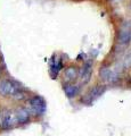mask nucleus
<instances>
[{"label": "nucleus", "instance_id": "6e6552de", "mask_svg": "<svg viewBox=\"0 0 131 136\" xmlns=\"http://www.w3.org/2000/svg\"><path fill=\"white\" fill-rule=\"evenodd\" d=\"M77 75H79V73H77V69L75 67H73V66H71V67H67L64 70V77H65L67 81H74L76 80Z\"/></svg>", "mask_w": 131, "mask_h": 136}, {"label": "nucleus", "instance_id": "0eeeda50", "mask_svg": "<svg viewBox=\"0 0 131 136\" xmlns=\"http://www.w3.org/2000/svg\"><path fill=\"white\" fill-rule=\"evenodd\" d=\"M14 125V117H13L10 111H5L2 116V121H1V128L2 129H9Z\"/></svg>", "mask_w": 131, "mask_h": 136}, {"label": "nucleus", "instance_id": "1a4fd4ad", "mask_svg": "<svg viewBox=\"0 0 131 136\" xmlns=\"http://www.w3.org/2000/svg\"><path fill=\"white\" fill-rule=\"evenodd\" d=\"M105 90H106V86H104V85H97V86H95V87H93L91 89V91H90V93L88 95H89L90 98H91V100H95V99H97V98H99L103 93L105 92Z\"/></svg>", "mask_w": 131, "mask_h": 136}, {"label": "nucleus", "instance_id": "423d86ee", "mask_svg": "<svg viewBox=\"0 0 131 136\" xmlns=\"http://www.w3.org/2000/svg\"><path fill=\"white\" fill-rule=\"evenodd\" d=\"M16 119L19 124H26L27 121L30 120V111L25 108H18L16 110Z\"/></svg>", "mask_w": 131, "mask_h": 136}, {"label": "nucleus", "instance_id": "f03ea898", "mask_svg": "<svg viewBox=\"0 0 131 136\" xmlns=\"http://www.w3.org/2000/svg\"><path fill=\"white\" fill-rule=\"evenodd\" d=\"M21 86H17L15 82L10 80H2L0 81V94L2 96H12L16 92V90L19 89Z\"/></svg>", "mask_w": 131, "mask_h": 136}, {"label": "nucleus", "instance_id": "7ed1b4c3", "mask_svg": "<svg viewBox=\"0 0 131 136\" xmlns=\"http://www.w3.org/2000/svg\"><path fill=\"white\" fill-rule=\"evenodd\" d=\"M131 42V22H125L119 33V43L127 45Z\"/></svg>", "mask_w": 131, "mask_h": 136}, {"label": "nucleus", "instance_id": "9b49d317", "mask_svg": "<svg viewBox=\"0 0 131 136\" xmlns=\"http://www.w3.org/2000/svg\"><path fill=\"white\" fill-rule=\"evenodd\" d=\"M12 96L14 99H16V100H23V99H25V93L22 91V87H19V89L16 90V92Z\"/></svg>", "mask_w": 131, "mask_h": 136}, {"label": "nucleus", "instance_id": "f257e3e1", "mask_svg": "<svg viewBox=\"0 0 131 136\" xmlns=\"http://www.w3.org/2000/svg\"><path fill=\"white\" fill-rule=\"evenodd\" d=\"M29 106H30V110L29 111L37 116L43 115L46 111V102L39 95H36V96H33V98H31L29 100Z\"/></svg>", "mask_w": 131, "mask_h": 136}, {"label": "nucleus", "instance_id": "9d476101", "mask_svg": "<svg viewBox=\"0 0 131 136\" xmlns=\"http://www.w3.org/2000/svg\"><path fill=\"white\" fill-rule=\"evenodd\" d=\"M64 91H65L66 96L72 99V98H74V96H76L77 92H79V87L74 86V85H69V86H65V87H64Z\"/></svg>", "mask_w": 131, "mask_h": 136}, {"label": "nucleus", "instance_id": "39448f33", "mask_svg": "<svg viewBox=\"0 0 131 136\" xmlns=\"http://www.w3.org/2000/svg\"><path fill=\"white\" fill-rule=\"evenodd\" d=\"M91 73H93V68H91V61L86 62L84 66L80 69V73H79V76L81 77L82 80V84H87L90 81V76H91Z\"/></svg>", "mask_w": 131, "mask_h": 136}, {"label": "nucleus", "instance_id": "20e7f679", "mask_svg": "<svg viewBox=\"0 0 131 136\" xmlns=\"http://www.w3.org/2000/svg\"><path fill=\"white\" fill-rule=\"evenodd\" d=\"M99 76L100 78L104 82H111V83H114L115 81H117L119 78V75L117 73H114L110 69V68H106V67H103L100 68V70H99Z\"/></svg>", "mask_w": 131, "mask_h": 136}]
</instances>
